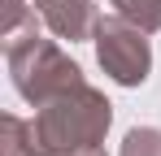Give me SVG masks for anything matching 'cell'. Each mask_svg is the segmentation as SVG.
<instances>
[{"label":"cell","instance_id":"cell-4","mask_svg":"<svg viewBox=\"0 0 161 156\" xmlns=\"http://www.w3.org/2000/svg\"><path fill=\"white\" fill-rule=\"evenodd\" d=\"M35 13L44 18V26L65 44H83L96 35V4L92 0H31Z\"/></svg>","mask_w":161,"mask_h":156},{"label":"cell","instance_id":"cell-8","mask_svg":"<svg viewBox=\"0 0 161 156\" xmlns=\"http://www.w3.org/2000/svg\"><path fill=\"white\" fill-rule=\"evenodd\" d=\"M22 26H35V13H31L26 0H4V22H0V35H18Z\"/></svg>","mask_w":161,"mask_h":156},{"label":"cell","instance_id":"cell-6","mask_svg":"<svg viewBox=\"0 0 161 156\" xmlns=\"http://www.w3.org/2000/svg\"><path fill=\"white\" fill-rule=\"evenodd\" d=\"M126 22H135L139 30H161V0H109Z\"/></svg>","mask_w":161,"mask_h":156},{"label":"cell","instance_id":"cell-3","mask_svg":"<svg viewBox=\"0 0 161 156\" xmlns=\"http://www.w3.org/2000/svg\"><path fill=\"white\" fill-rule=\"evenodd\" d=\"M96 61L118 87H139L148 82V70H153V48H148V30H139L135 22H126L122 13L113 18H100L96 22Z\"/></svg>","mask_w":161,"mask_h":156},{"label":"cell","instance_id":"cell-2","mask_svg":"<svg viewBox=\"0 0 161 156\" xmlns=\"http://www.w3.org/2000/svg\"><path fill=\"white\" fill-rule=\"evenodd\" d=\"M4 61H9V78L18 87V96L26 104H35V108L48 104L53 96H61V91L87 82L79 65L53 39L39 35V26H26L22 35H9L4 39Z\"/></svg>","mask_w":161,"mask_h":156},{"label":"cell","instance_id":"cell-5","mask_svg":"<svg viewBox=\"0 0 161 156\" xmlns=\"http://www.w3.org/2000/svg\"><path fill=\"white\" fill-rule=\"evenodd\" d=\"M0 130H4V139H0V152L4 156H35L31 122H22L18 113H4V117H0Z\"/></svg>","mask_w":161,"mask_h":156},{"label":"cell","instance_id":"cell-7","mask_svg":"<svg viewBox=\"0 0 161 156\" xmlns=\"http://www.w3.org/2000/svg\"><path fill=\"white\" fill-rule=\"evenodd\" d=\"M122 156H161V130L157 126H135V130H126Z\"/></svg>","mask_w":161,"mask_h":156},{"label":"cell","instance_id":"cell-1","mask_svg":"<svg viewBox=\"0 0 161 156\" xmlns=\"http://www.w3.org/2000/svg\"><path fill=\"white\" fill-rule=\"evenodd\" d=\"M109 122H113V104L105 100V91H96L92 82H79L35 108V122H31L35 156L96 152L109 134Z\"/></svg>","mask_w":161,"mask_h":156},{"label":"cell","instance_id":"cell-9","mask_svg":"<svg viewBox=\"0 0 161 156\" xmlns=\"http://www.w3.org/2000/svg\"><path fill=\"white\" fill-rule=\"evenodd\" d=\"M79 156H105V152H100V148H96V152H79Z\"/></svg>","mask_w":161,"mask_h":156}]
</instances>
